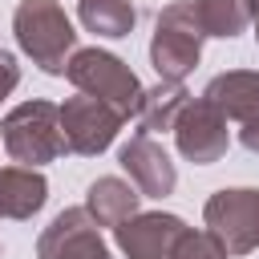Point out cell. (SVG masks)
<instances>
[{
  "label": "cell",
  "instance_id": "obj_3",
  "mask_svg": "<svg viewBox=\"0 0 259 259\" xmlns=\"http://www.w3.org/2000/svg\"><path fill=\"white\" fill-rule=\"evenodd\" d=\"M202 24L194 16V0H174L158 12L150 36V65L162 81H182L202 57Z\"/></svg>",
  "mask_w": 259,
  "mask_h": 259
},
{
  "label": "cell",
  "instance_id": "obj_19",
  "mask_svg": "<svg viewBox=\"0 0 259 259\" xmlns=\"http://www.w3.org/2000/svg\"><path fill=\"white\" fill-rule=\"evenodd\" d=\"M239 142H243L251 154H259V109H255V113L239 125Z\"/></svg>",
  "mask_w": 259,
  "mask_h": 259
},
{
  "label": "cell",
  "instance_id": "obj_15",
  "mask_svg": "<svg viewBox=\"0 0 259 259\" xmlns=\"http://www.w3.org/2000/svg\"><path fill=\"white\" fill-rule=\"evenodd\" d=\"M77 20L105 40H121L134 32L138 24V8L134 0H77Z\"/></svg>",
  "mask_w": 259,
  "mask_h": 259
},
{
  "label": "cell",
  "instance_id": "obj_13",
  "mask_svg": "<svg viewBox=\"0 0 259 259\" xmlns=\"http://www.w3.org/2000/svg\"><path fill=\"white\" fill-rule=\"evenodd\" d=\"M138 202H142L138 186L125 182V178H117V174H105V178L89 182V190H85V210L93 214L97 227L125 223L130 214H138Z\"/></svg>",
  "mask_w": 259,
  "mask_h": 259
},
{
  "label": "cell",
  "instance_id": "obj_16",
  "mask_svg": "<svg viewBox=\"0 0 259 259\" xmlns=\"http://www.w3.org/2000/svg\"><path fill=\"white\" fill-rule=\"evenodd\" d=\"M194 16L206 36H239L251 24V0H194Z\"/></svg>",
  "mask_w": 259,
  "mask_h": 259
},
{
  "label": "cell",
  "instance_id": "obj_10",
  "mask_svg": "<svg viewBox=\"0 0 259 259\" xmlns=\"http://www.w3.org/2000/svg\"><path fill=\"white\" fill-rule=\"evenodd\" d=\"M186 231V223L178 214H166V210H138L130 214L125 223L113 227V239L121 247L125 259H166L174 239Z\"/></svg>",
  "mask_w": 259,
  "mask_h": 259
},
{
  "label": "cell",
  "instance_id": "obj_8",
  "mask_svg": "<svg viewBox=\"0 0 259 259\" xmlns=\"http://www.w3.org/2000/svg\"><path fill=\"white\" fill-rule=\"evenodd\" d=\"M36 259H113L85 206L61 210L36 239Z\"/></svg>",
  "mask_w": 259,
  "mask_h": 259
},
{
  "label": "cell",
  "instance_id": "obj_7",
  "mask_svg": "<svg viewBox=\"0 0 259 259\" xmlns=\"http://www.w3.org/2000/svg\"><path fill=\"white\" fill-rule=\"evenodd\" d=\"M174 142H178V154L194 166H210L227 154L231 146V130H227V117L206 101V97H190L174 121Z\"/></svg>",
  "mask_w": 259,
  "mask_h": 259
},
{
  "label": "cell",
  "instance_id": "obj_2",
  "mask_svg": "<svg viewBox=\"0 0 259 259\" xmlns=\"http://www.w3.org/2000/svg\"><path fill=\"white\" fill-rule=\"evenodd\" d=\"M65 77L73 81L77 93H89V97L113 105L121 117H134L138 113L142 81H138V73L121 57H113L105 49H97V45L93 49H73V57L65 65Z\"/></svg>",
  "mask_w": 259,
  "mask_h": 259
},
{
  "label": "cell",
  "instance_id": "obj_9",
  "mask_svg": "<svg viewBox=\"0 0 259 259\" xmlns=\"http://www.w3.org/2000/svg\"><path fill=\"white\" fill-rule=\"evenodd\" d=\"M117 162H121V170L130 174V182L138 186L142 198H166L178 182V170H174L166 146L154 142V134H146V130L130 134V142L117 150Z\"/></svg>",
  "mask_w": 259,
  "mask_h": 259
},
{
  "label": "cell",
  "instance_id": "obj_20",
  "mask_svg": "<svg viewBox=\"0 0 259 259\" xmlns=\"http://www.w3.org/2000/svg\"><path fill=\"white\" fill-rule=\"evenodd\" d=\"M251 20H255V40H259V0H251Z\"/></svg>",
  "mask_w": 259,
  "mask_h": 259
},
{
  "label": "cell",
  "instance_id": "obj_6",
  "mask_svg": "<svg viewBox=\"0 0 259 259\" xmlns=\"http://www.w3.org/2000/svg\"><path fill=\"white\" fill-rule=\"evenodd\" d=\"M61 109V138H65V154H81V158H97L101 150L113 146L117 130H121V113L89 93L65 97Z\"/></svg>",
  "mask_w": 259,
  "mask_h": 259
},
{
  "label": "cell",
  "instance_id": "obj_1",
  "mask_svg": "<svg viewBox=\"0 0 259 259\" xmlns=\"http://www.w3.org/2000/svg\"><path fill=\"white\" fill-rule=\"evenodd\" d=\"M12 32L20 53L49 77H61L77 49V28L57 0H20L12 12Z\"/></svg>",
  "mask_w": 259,
  "mask_h": 259
},
{
  "label": "cell",
  "instance_id": "obj_5",
  "mask_svg": "<svg viewBox=\"0 0 259 259\" xmlns=\"http://www.w3.org/2000/svg\"><path fill=\"white\" fill-rule=\"evenodd\" d=\"M202 219H206V231L219 235L227 255L259 251V186L214 190L202 206Z\"/></svg>",
  "mask_w": 259,
  "mask_h": 259
},
{
  "label": "cell",
  "instance_id": "obj_11",
  "mask_svg": "<svg viewBox=\"0 0 259 259\" xmlns=\"http://www.w3.org/2000/svg\"><path fill=\"white\" fill-rule=\"evenodd\" d=\"M202 97L227 117V121H247L259 109V69H231L206 81Z\"/></svg>",
  "mask_w": 259,
  "mask_h": 259
},
{
  "label": "cell",
  "instance_id": "obj_18",
  "mask_svg": "<svg viewBox=\"0 0 259 259\" xmlns=\"http://www.w3.org/2000/svg\"><path fill=\"white\" fill-rule=\"evenodd\" d=\"M16 85H20V65H16V57H12V53H4V49H0V101H4Z\"/></svg>",
  "mask_w": 259,
  "mask_h": 259
},
{
  "label": "cell",
  "instance_id": "obj_14",
  "mask_svg": "<svg viewBox=\"0 0 259 259\" xmlns=\"http://www.w3.org/2000/svg\"><path fill=\"white\" fill-rule=\"evenodd\" d=\"M186 101H190V93H186L182 81H158V85L142 89V101H138V113H134V117L142 121L146 134H154V130H174V121H178V113H182Z\"/></svg>",
  "mask_w": 259,
  "mask_h": 259
},
{
  "label": "cell",
  "instance_id": "obj_17",
  "mask_svg": "<svg viewBox=\"0 0 259 259\" xmlns=\"http://www.w3.org/2000/svg\"><path fill=\"white\" fill-rule=\"evenodd\" d=\"M166 259H227V247L219 243L214 231H190V227H186V231L174 239V247H170Z\"/></svg>",
  "mask_w": 259,
  "mask_h": 259
},
{
  "label": "cell",
  "instance_id": "obj_4",
  "mask_svg": "<svg viewBox=\"0 0 259 259\" xmlns=\"http://www.w3.org/2000/svg\"><path fill=\"white\" fill-rule=\"evenodd\" d=\"M0 142L12 162L20 166H45L65 154L61 138V109L53 101H24L4 113L0 121Z\"/></svg>",
  "mask_w": 259,
  "mask_h": 259
},
{
  "label": "cell",
  "instance_id": "obj_12",
  "mask_svg": "<svg viewBox=\"0 0 259 259\" xmlns=\"http://www.w3.org/2000/svg\"><path fill=\"white\" fill-rule=\"evenodd\" d=\"M49 202V182L36 166L0 170V219H32Z\"/></svg>",
  "mask_w": 259,
  "mask_h": 259
}]
</instances>
